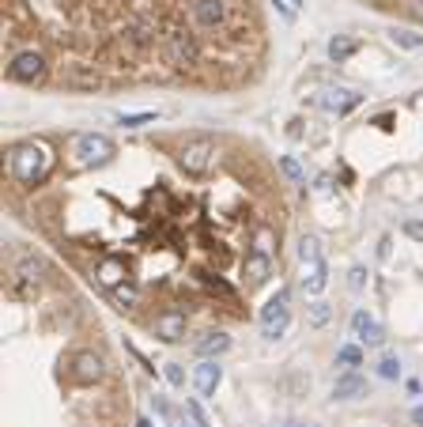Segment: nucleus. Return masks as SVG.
Masks as SVG:
<instances>
[{
  "label": "nucleus",
  "instance_id": "obj_29",
  "mask_svg": "<svg viewBox=\"0 0 423 427\" xmlns=\"http://www.w3.org/2000/svg\"><path fill=\"white\" fill-rule=\"evenodd\" d=\"M378 374L390 378V382H393V378H401V359H397V356H385V359L378 363Z\"/></svg>",
  "mask_w": 423,
  "mask_h": 427
},
{
  "label": "nucleus",
  "instance_id": "obj_8",
  "mask_svg": "<svg viewBox=\"0 0 423 427\" xmlns=\"http://www.w3.org/2000/svg\"><path fill=\"white\" fill-rule=\"evenodd\" d=\"M99 378H102V359L95 356V352H76V356H72V382L91 386V382H99Z\"/></svg>",
  "mask_w": 423,
  "mask_h": 427
},
{
  "label": "nucleus",
  "instance_id": "obj_7",
  "mask_svg": "<svg viewBox=\"0 0 423 427\" xmlns=\"http://www.w3.org/2000/svg\"><path fill=\"white\" fill-rule=\"evenodd\" d=\"M186 329H189V318L181 310H163L159 318H155V337L166 340V344H178V340L186 337Z\"/></svg>",
  "mask_w": 423,
  "mask_h": 427
},
{
  "label": "nucleus",
  "instance_id": "obj_35",
  "mask_svg": "<svg viewBox=\"0 0 423 427\" xmlns=\"http://www.w3.org/2000/svg\"><path fill=\"white\" fill-rule=\"evenodd\" d=\"M276 8H280L287 19H295V16H299V0H276Z\"/></svg>",
  "mask_w": 423,
  "mask_h": 427
},
{
  "label": "nucleus",
  "instance_id": "obj_20",
  "mask_svg": "<svg viewBox=\"0 0 423 427\" xmlns=\"http://www.w3.org/2000/svg\"><path fill=\"white\" fill-rule=\"evenodd\" d=\"M227 348H231V337H227L223 329H215V333H204V337L197 340V356H204V359L223 356Z\"/></svg>",
  "mask_w": 423,
  "mask_h": 427
},
{
  "label": "nucleus",
  "instance_id": "obj_37",
  "mask_svg": "<svg viewBox=\"0 0 423 427\" xmlns=\"http://www.w3.org/2000/svg\"><path fill=\"white\" fill-rule=\"evenodd\" d=\"M412 420H416V427H423V408H416V412H412Z\"/></svg>",
  "mask_w": 423,
  "mask_h": 427
},
{
  "label": "nucleus",
  "instance_id": "obj_22",
  "mask_svg": "<svg viewBox=\"0 0 423 427\" xmlns=\"http://www.w3.org/2000/svg\"><path fill=\"white\" fill-rule=\"evenodd\" d=\"M355 50H359V38H333V42H329V57L336 60V65H344V60L352 57Z\"/></svg>",
  "mask_w": 423,
  "mask_h": 427
},
{
  "label": "nucleus",
  "instance_id": "obj_17",
  "mask_svg": "<svg viewBox=\"0 0 423 427\" xmlns=\"http://www.w3.org/2000/svg\"><path fill=\"white\" fill-rule=\"evenodd\" d=\"M197 23L200 27H223V19H227V4L223 0H197Z\"/></svg>",
  "mask_w": 423,
  "mask_h": 427
},
{
  "label": "nucleus",
  "instance_id": "obj_1",
  "mask_svg": "<svg viewBox=\"0 0 423 427\" xmlns=\"http://www.w3.org/2000/svg\"><path fill=\"white\" fill-rule=\"evenodd\" d=\"M53 170V152L50 144L42 140H31V144H19L11 152V174H16L19 186H42Z\"/></svg>",
  "mask_w": 423,
  "mask_h": 427
},
{
  "label": "nucleus",
  "instance_id": "obj_18",
  "mask_svg": "<svg viewBox=\"0 0 423 427\" xmlns=\"http://www.w3.org/2000/svg\"><path fill=\"white\" fill-rule=\"evenodd\" d=\"M155 38V27H151V19H144V16H132L125 23V46H148Z\"/></svg>",
  "mask_w": 423,
  "mask_h": 427
},
{
  "label": "nucleus",
  "instance_id": "obj_12",
  "mask_svg": "<svg viewBox=\"0 0 423 427\" xmlns=\"http://www.w3.org/2000/svg\"><path fill=\"white\" fill-rule=\"evenodd\" d=\"M299 284H302L306 295H321L325 284H329V268H325V261H306V265H302Z\"/></svg>",
  "mask_w": 423,
  "mask_h": 427
},
{
  "label": "nucleus",
  "instance_id": "obj_25",
  "mask_svg": "<svg viewBox=\"0 0 423 427\" xmlns=\"http://www.w3.org/2000/svg\"><path fill=\"white\" fill-rule=\"evenodd\" d=\"M306 318H310V325H325V322H329L333 318V310H329V302H310V307H306Z\"/></svg>",
  "mask_w": 423,
  "mask_h": 427
},
{
  "label": "nucleus",
  "instance_id": "obj_26",
  "mask_svg": "<svg viewBox=\"0 0 423 427\" xmlns=\"http://www.w3.org/2000/svg\"><path fill=\"white\" fill-rule=\"evenodd\" d=\"M272 242H276V235H272L269 227L253 231V250H257V253H272Z\"/></svg>",
  "mask_w": 423,
  "mask_h": 427
},
{
  "label": "nucleus",
  "instance_id": "obj_14",
  "mask_svg": "<svg viewBox=\"0 0 423 427\" xmlns=\"http://www.w3.org/2000/svg\"><path fill=\"white\" fill-rule=\"evenodd\" d=\"M45 273V261L42 258H34V253H19L16 258V280H23V284H31V288H38V280Z\"/></svg>",
  "mask_w": 423,
  "mask_h": 427
},
{
  "label": "nucleus",
  "instance_id": "obj_36",
  "mask_svg": "<svg viewBox=\"0 0 423 427\" xmlns=\"http://www.w3.org/2000/svg\"><path fill=\"white\" fill-rule=\"evenodd\" d=\"M166 423H171V427H197V423L189 420V412H186V416H174V412H171V416H166Z\"/></svg>",
  "mask_w": 423,
  "mask_h": 427
},
{
  "label": "nucleus",
  "instance_id": "obj_15",
  "mask_svg": "<svg viewBox=\"0 0 423 427\" xmlns=\"http://www.w3.org/2000/svg\"><path fill=\"white\" fill-rule=\"evenodd\" d=\"M95 280H99V284L102 288H121V284H125V261H121V258H106V261H99V265H95Z\"/></svg>",
  "mask_w": 423,
  "mask_h": 427
},
{
  "label": "nucleus",
  "instance_id": "obj_33",
  "mask_svg": "<svg viewBox=\"0 0 423 427\" xmlns=\"http://www.w3.org/2000/svg\"><path fill=\"white\" fill-rule=\"evenodd\" d=\"M348 284H352V291H359L363 284H367V268H359V265H355V268H352V276H348Z\"/></svg>",
  "mask_w": 423,
  "mask_h": 427
},
{
  "label": "nucleus",
  "instance_id": "obj_24",
  "mask_svg": "<svg viewBox=\"0 0 423 427\" xmlns=\"http://www.w3.org/2000/svg\"><path fill=\"white\" fill-rule=\"evenodd\" d=\"M336 363H341V367H348V371H352V367H359V363H363V348H355V344H344L341 352H336Z\"/></svg>",
  "mask_w": 423,
  "mask_h": 427
},
{
  "label": "nucleus",
  "instance_id": "obj_10",
  "mask_svg": "<svg viewBox=\"0 0 423 427\" xmlns=\"http://www.w3.org/2000/svg\"><path fill=\"white\" fill-rule=\"evenodd\" d=\"M352 333L359 337V344H367V348H378L382 340H385V333H382V325L370 318L367 310H355V318H352Z\"/></svg>",
  "mask_w": 423,
  "mask_h": 427
},
{
  "label": "nucleus",
  "instance_id": "obj_27",
  "mask_svg": "<svg viewBox=\"0 0 423 427\" xmlns=\"http://www.w3.org/2000/svg\"><path fill=\"white\" fill-rule=\"evenodd\" d=\"M280 170H284V174L295 181V186H306V174H302V167L291 159V155H284V159H280Z\"/></svg>",
  "mask_w": 423,
  "mask_h": 427
},
{
  "label": "nucleus",
  "instance_id": "obj_6",
  "mask_svg": "<svg viewBox=\"0 0 423 427\" xmlns=\"http://www.w3.org/2000/svg\"><path fill=\"white\" fill-rule=\"evenodd\" d=\"M166 53H171V60L174 65H197V57H200V46H197V38H193L189 31H181V27H171L166 31Z\"/></svg>",
  "mask_w": 423,
  "mask_h": 427
},
{
  "label": "nucleus",
  "instance_id": "obj_31",
  "mask_svg": "<svg viewBox=\"0 0 423 427\" xmlns=\"http://www.w3.org/2000/svg\"><path fill=\"white\" fill-rule=\"evenodd\" d=\"M148 121H155V114H151V110H148V114H129V117H121V125L136 129V125H148Z\"/></svg>",
  "mask_w": 423,
  "mask_h": 427
},
{
  "label": "nucleus",
  "instance_id": "obj_9",
  "mask_svg": "<svg viewBox=\"0 0 423 427\" xmlns=\"http://www.w3.org/2000/svg\"><path fill=\"white\" fill-rule=\"evenodd\" d=\"M242 276H246V284H250V288H261L264 280L272 276V258H269V253L250 250V253H246V261H242Z\"/></svg>",
  "mask_w": 423,
  "mask_h": 427
},
{
  "label": "nucleus",
  "instance_id": "obj_5",
  "mask_svg": "<svg viewBox=\"0 0 423 427\" xmlns=\"http://www.w3.org/2000/svg\"><path fill=\"white\" fill-rule=\"evenodd\" d=\"M8 80H16V83H42L45 80V57L38 50H23L11 57V65H8Z\"/></svg>",
  "mask_w": 423,
  "mask_h": 427
},
{
  "label": "nucleus",
  "instance_id": "obj_32",
  "mask_svg": "<svg viewBox=\"0 0 423 427\" xmlns=\"http://www.w3.org/2000/svg\"><path fill=\"white\" fill-rule=\"evenodd\" d=\"M166 378H171L174 386H186V371H181V363H166Z\"/></svg>",
  "mask_w": 423,
  "mask_h": 427
},
{
  "label": "nucleus",
  "instance_id": "obj_30",
  "mask_svg": "<svg viewBox=\"0 0 423 427\" xmlns=\"http://www.w3.org/2000/svg\"><path fill=\"white\" fill-rule=\"evenodd\" d=\"M186 412H189V420L197 423V427H212V420L204 416V408H200V401L193 397V401H186Z\"/></svg>",
  "mask_w": 423,
  "mask_h": 427
},
{
  "label": "nucleus",
  "instance_id": "obj_2",
  "mask_svg": "<svg viewBox=\"0 0 423 427\" xmlns=\"http://www.w3.org/2000/svg\"><path fill=\"white\" fill-rule=\"evenodd\" d=\"M178 163L189 178H204L208 170L215 167V140L208 137H197V140H186L178 152Z\"/></svg>",
  "mask_w": 423,
  "mask_h": 427
},
{
  "label": "nucleus",
  "instance_id": "obj_11",
  "mask_svg": "<svg viewBox=\"0 0 423 427\" xmlns=\"http://www.w3.org/2000/svg\"><path fill=\"white\" fill-rule=\"evenodd\" d=\"M193 382H197V394L200 397H212L215 394V386L223 382V367L215 359H204L197 371H193Z\"/></svg>",
  "mask_w": 423,
  "mask_h": 427
},
{
  "label": "nucleus",
  "instance_id": "obj_23",
  "mask_svg": "<svg viewBox=\"0 0 423 427\" xmlns=\"http://www.w3.org/2000/svg\"><path fill=\"white\" fill-rule=\"evenodd\" d=\"M299 261L306 265V261H321V238L318 235H302L299 242Z\"/></svg>",
  "mask_w": 423,
  "mask_h": 427
},
{
  "label": "nucleus",
  "instance_id": "obj_39",
  "mask_svg": "<svg viewBox=\"0 0 423 427\" xmlns=\"http://www.w3.org/2000/svg\"><path fill=\"white\" fill-rule=\"evenodd\" d=\"M136 427H151V420H136Z\"/></svg>",
  "mask_w": 423,
  "mask_h": 427
},
{
  "label": "nucleus",
  "instance_id": "obj_16",
  "mask_svg": "<svg viewBox=\"0 0 423 427\" xmlns=\"http://www.w3.org/2000/svg\"><path fill=\"white\" fill-rule=\"evenodd\" d=\"M60 80H65L68 83V88H80V91H95V88H99V72H95V68H83V65H72V68H65V72H60Z\"/></svg>",
  "mask_w": 423,
  "mask_h": 427
},
{
  "label": "nucleus",
  "instance_id": "obj_13",
  "mask_svg": "<svg viewBox=\"0 0 423 427\" xmlns=\"http://www.w3.org/2000/svg\"><path fill=\"white\" fill-rule=\"evenodd\" d=\"M321 106L329 110V114H348V110L359 106V95L348 91V88H325L321 91Z\"/></svg>",
  "mask_w": 423,
  "mask_h": 427
},
{
  "label": "nucleus",
  "instance_id": "obj_28",
  "mask_svg": "<svg viewBox=\"0 0 423 427\" xmlns=\"http://www.w3.org/2000/svg\"><path fill=\"white\" fill-rule=\"evenodd\" d=\"M390 38L397 46H405V50H419V46H423V38H419V34H412V31H393Z\"/></svg>",
  "mask_w": 423,
  "mask_h": 427
},
{
  "label": "nucleus",
  "instance_id": "obj_34",
  "mask_svg": "<svg viewBox=\"0 0 423 427\" xmlns=\"http://www.w3.org/2000/svg\"><path fill=\"white\" fill-rule=\"evenodd\" d=\"M405 235L416 238V242H423V223H419V219H408V223H405Z\"/></svg>",
  "mask_w": 423,
  "mask_h": 427
},
{
  "label": "nucleus",
  "instance_id": "obj_38",
  "mask_svg": "<svg viewBox=\"0 0 423 427\" xmlns=\"http://www.w3.org/2000/svg\"><path fill=\"white\" fill-rule=\"evenodd\" d=\"M284 427H310V423H299V420H291V423H284Z\"/></svg>",
  "mask_w": 423,
  "mask_h": 427
},
{
  "label": "nucleus",
  "instance_id": "obj_3",
  "mask_svg": "<svg viewBox=\"0 0 423 427\" xmlns=\"http://www.w3.org/2000/svg\"><path fill=\"white\" fill-rule=\"evenodd\" d=\"M72 155H76L80 167H102L114 155V140L102 137V132H80L76 144H72Z\"/></svg>",
  "mask_w": 423,
  "mask_h": 427
},
{
  "label": "nucleus",
  "instance_id": "obj_21",
  "mask_svg": "<svg viewBox=\"0 0 423 427\" xmlns=\"http://www.w3.org/2000/svg\"><path fill=\"white\" fill-rule=\"evenodd\" d=\"M110 295H114V302H117L121 310H132V307L140 302V288H136V284H129V280H125L121 288H114V291H110Z\"/></svg>",
  "mask_w": 423,
  "mask_h": 427
},
{
  "label": "nucleus",
  "instance_id": "obj_4",
  "mask_svg": "<svg viewBox=\"0 0 423 427\" xmlns=\"http://www.w3.org/2000/svg\"><path fill=\"white\" fill-rule=\"evenodd\" d=\"M287 302H291V291L280 288V291H276V295L261 307V337L276 340V337L287 333Z\"/></svg>",
  "mask_w": 423,
  "mask_h": 427
},
{
  "label": "nucleus",
  "instance_id": "obj_19",
  "mask_svg": "<svg viewBox=\"0 0 423 427\" xmlns=\"http://www.w3.org/2000/svg\"><path fill=\"white\" fill-rule=\"evenodd\" d=\"M363 394H367V382H363L355 371H348L344 378H336V386H333V397L336 401H355Z\"/></svg>",
  "mask_w": 423,
  "mask_h": 427
}]
</instances>
